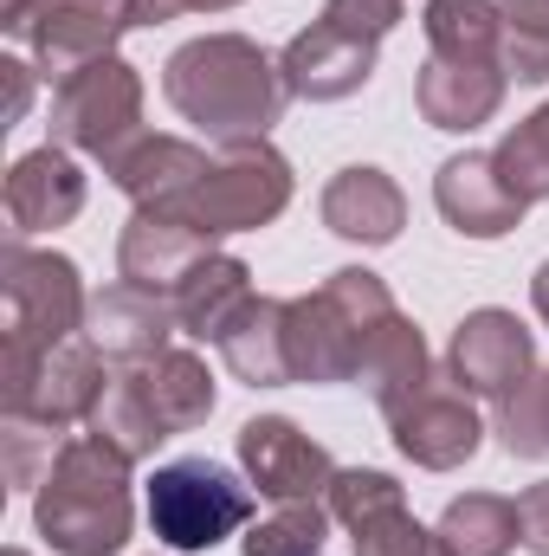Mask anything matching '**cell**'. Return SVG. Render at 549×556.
<instances>
[{
    "label": "cell",
    "instance_id": "cell-1",
    "mask_svg": "<svg viewBox=\"0 0 549 556\" xmlns=\"http://www.w3.org/2000/svg\"><path fill=\"white\" fill-rule=\"evenodd\" d=\"M162 91L168 104L207 130L220 142H240V137H266L284 111V72L278 59H266L253 39L240 33H207V39H188L168 65H162Z\"/></svg>",
    "mask_w": 549,
    "mask_h": 556
},
{
    "label": "cell",
    "instance_id": "cell-2",
    "mask_svg": "<svg viewBox=\"0 0 549 556\" xmlns=\"http://www.w3.org/2000/svg\"><path fill=\"white\" fill-rule=\"evenodd\" d=\"M33 525L59 556H117L130 544V525H137L130 459L117 446H104L98 433L65 440L52 472L39 479Z\"/></svg>",
    "mask_w": 549,
    "mask_h": 556
},
{
    "label": "cell",
    "instance_id": "cell-3",
    "mask_svg": "<svg viewBox=\"0 0 549 556\" xmlns=\"http://www.w3.org/2000/svg\"><path fill=\"white\" fill-rule=\"evenodd\" d=\"M395 291L369 266H343L330 273L310 298H291L284 304V363H291V382H310V389H336V382H356V363H362V343L382 317H395Z\"/></svg>",
    "mask_w": 549,
    "mask_h": 556
},
{
    "label": "cell",
    "instance_id": "cell-4",
    "mask_svg": "<svg viewBox=\"0 0 549 556\" xmlns=\"http://www.w3.org/2000/svg\"><path fill=\"white\" fill-rule=\"evenodd\" d=\"M291 207V162L278 155L266 137L220 142L207 175L181 194L175 220H188L194 233L220 240V233H253Z\"/></svg>",
    "mask_w": 549,
    "mask_h": 556
},
{
    "label": "cell",
    "instance_id": "cell-5",
    "mask_svg": "<svg viewBox=\"0 0 549 556\" xmlns=\"http://www.w3.org/2000/svg\"><path fill=\"white\" fill-rule=\"evenodd\" d=\"M85 278L65 253L0 247V350H59L85 330Z\"/></svg>",
    "mask_w": 549,
    "mask_h": 556
},
{
    "label": "cell",
    "instance_id": "cell-6",
    "mask_svg": "<svg viewBox=\"0 0 549 556\" xmlns=\"http://www.w3.org/2000/svg\"><path fill=\"white\" fill-rule=\"evenodd\" d=\"M253 518V485H240L220 459H168L149 479V531L175 556L214 551Z\"/></svg>",
    "mask_w": 549,
    "mask_h": 556
},
{
    "label": "cell",
    "instance_id": "cell-7",
    "mask_svg": "<svg viewBox=\"0 0 549 556\" xmlns=\"http://www.w3.org/2000/svg\"><path fill=\"white\" fill-rule=\"evenodd\" d=\"M0 26L33 52L39 78L65 85L72 72L117 52L130 33V0H0Z\"/></svg>",
    "mask_w": 549,
    "mask_h": 556
},
{
    "label": "cell",
    "instance_id": "cell-8",
    "mask_svg": "<svg viewBox=\"0 0 549 556\" xmlns=\"http://www.w3.org/2000/svg\"><path fill=\"white\" fill-rule=\"evenodd\" d=\"M104 389H111L104 356L78 337L59 350H0V415L72 427V420H91Z\"/></svg>",
    "mask_w": 549,
    "mask_h": 556
},
{
    "label": "cell",
    "instance_id": "cell-9",
    "mask_svg": "<svg viewBox=\"0 0 549 556\" xmlns=\"http://www.w3.org/2000/svg\"><path fill=\"white\" fill-rule=\"evenodd\" d=\"M137 124H142V78L117 52L72 72L65 85H52V142H65V149H85V155L111 162L142 137Z\"/></svg>",
    "mask_w": 549,
    "mask_h": 556
},
{
    "label": "cell",
    "instance_id": "cell-10",
    "mask_svg": "<svg viewBox=\"0 0 549 556\" xmlns=\"http://www.w3.org/2000/svg\"><path fill=\"white\" fill-rule=\"evenodd\" d=\"M240 466H246V485L266 492L278 505H297V498H323L330 479H336V459L323 440H310L297 420L284 415H259L240 427Z\"/></svg>",
    "mask_w": 549,
    "mask_h": 556
},
{
    "label": "cell",
    "instance_id": "cell-11",
    "mask_svg": "<svg viewBox=\"0 0 549 556\" xmlns=\"http://www.w3.org/2000/svg\"><path fill=\"white\" fill-rule=\"evenodd\" d=\"M446 363H452V382H459L465 395L505 402V395H518V389L537 376V337H531L511 311L485 304V311H472V317L452 330Z\"/></svg>",
    "mask_w": 549,
    "mask_h": 556
},
{
    "label": "cell",
    "instance_id": "cell-12",
    "mask_svg": "<svg viewBox=\"0 0 549 556\" xmlns=\"http://www.w3.org/2000/svg\"><path fill=\"white\" fill-rule=\"evenodd\" d=\"M375 46L382 39H362V33H343L330 26L323 13L278 52V72H284V91L304 98V104H336L349 91H362L375 78Z\"/></svg>",
    "mask_w": 549,
    "mask_h": 556
},
{
    "label": "cell",
    "instance_id": "cell-13",
    "mask_svg": "<svg viewBox=\"0 0 549 556\" xmlns=\"http://www.w3.org/2000/svg\"><path fill=\"white\" fill-rule=\"evenodd\" d=\"M433 201H439V220H446L452 233H465V240H505V233H518V220L531 214V207L505 188L498 162L478 155V149L439 162V175H433Z\"/></svg>",
    "mask_w": 549,
    "mask_h": 556
},
{
    "label": "cell",
    "instance_id": "cell-14",
    "mask_svg": "<svg viewBox=\"0 0 549 556\" xmlns=\"http://www.w3.org/2000/svg\"><path fill=\"white\" fill-rule=\"evenodd\" d=\"M175 330H181L175 304H168L162 291H142V285H111V291H98L91 311H85V343H91L104 363H124V369L162 356Z\"/></svg>",
    "mask_w": 549,
    "mask_h": 556
},
{
    "label": "cell",
    "instance_id": "cell-15",
    "mask_svg": "<svg viewBox=\"0 0 549 556\" xmlns=\"http://www.w3.org/2000/svg\"><path fill=\"white\" fill-rule=\"evenodd\" d=\"M395 427V446L408 453L413 466H426V472H452V466H465L472 453H478V440H485V420L472 408V395L452 382V389H420L401 415L388 420Z\"/></svg>",
    "mask_w": 549,
    "mask_h": 556
},
{
    "label": "cell",
    "instance_id": "cell-16",
    "mask_svg": "<svg viewBox=\"0 0 549 556\" xmlns=\"http://www.w3.org/2000/svg\"><path fill=\"white\" fill-rule=\"evenodd\" d=\"M78 207H85V168L72 162L65 142L26 149L7 168V220H13V233H59L65 220H78Z\"/></svg>",
    "mask_w": 549,
    "mask_h": 556
},
{
    "label": "cell",
    "instance_id": "cell-17",
    "mask_svg": "<svg viewBox=\"0 0 549 556\" xmlns=\"http://www.w3.org/2000/svg\"><path fill=\"white\" fill-rule=\"evenodd\" d=\"M511 72L505 65H472V59H426L413 78V104L433 130H478L498 117Z\"/></svg>",
    "mask_w": 549,
    "mask_h": 556
},
{
    "label": "cell",
    "instance_id": "cell-18",
    "mask_svg": "<svg viewBox=\"0 0 549 556\" xmlns=\"http://www.w3.org/2000/svg\"><path fill=\"white\" fill-rule=\"evenodd\" d=\"M317 214H323V227H330L336 240H349V247H388V240H401V227H408V194H401L382 168L356 162V168L330 175Z\"/></svg>",
    "mask_w": 549,
    "mask_h": 556
},
{
    "label": "cell",
    "instance_id": "cell-19",
    "mask_svg": "<svg viewBox=\"0 0 549 556\" xmlns=\"http://www.w3.org/2000/svg\"><path fill=\"white\" fill-rule=\"evenodd\" d=\"M207 253H214V240H207V233H194V227H188V220H175V214H149V207L130 214V227H124V240H117L124 285L162 291V298H175V285L194 273Z\"/></svg>",
    "mask_w": 549,
    "mask_h": 556
},
{
    "label": "cell",
    "instance_id": "cell-20",
    "mask_svg": "<svg viewBox=\"0 0 549 556\" xmlns=\"http://www.w3.org/2000/svg\"><path fill=\"white\" fill-rule=\"evenodd\" d=\"M207 149H194V142L181 137H137L124 155H111L104 162V175L137 201V207H149V214H175L181 207V194L207 175Z\"/></svg>",
    "mask_w": 549,
    "mask_h": 556
},
{
    "label": "cell",
    "instance_id": "cell-21",
    "mask_svg": "<svg viewBox=\"0 0 549 556\" xmlns=\"http://www.w3.org/2000/svg\"><path fill=\"white\" fill-rule=\"evenodd\" d=\"M356 389H369V402H375L388 420L401 415L420 389H433V356H426L420 330H413L401 311L382 317V324L369 330L362 363H356Z\"/></svg>",
    "mask_w": 549,
    "mask_h": 556
},
{
    "label": "cell",
    "instance_id": "cell-22",
    "mask_svg": "<svg viewBox=\"0 0 549 556\" xmlns=\"http://www.w3.org/2000/svg\"><path fill=\"white\" fill-rule=\"evenodd\" d=\"M124 382L137 389V402L149 408V420L162 433H188L214 415V376L194 350H162L137 369H124Z\"/></svg>",
    "mask_w": 549,
    "mask_h": 556
},
{
    "label": "cell",
    "instance_id": "cell-23",
    "mask_svg": "<svg viewBox=\"0 0 549 556\" xmlns=\"http://www.w3.org/2000/svg\"><path fill=\"white\" fill-rule=\"evenodd\" d=\"M227 356V369L246 382V389H284L291 382V363H284V298H246L240 317L220 330L214 343Z\"/></svg>",
    "mask_w": 549,
    "mask_h": 556
},
{
    "label": "cell",
    "instance_id": "cell-24",
    "mask_svg": "<svg viewBox=\"0 0 549 556\" xmlns=\"http://www.w3.org/2000/svg\"><path fill=\"white\" fill-rule=\"evenodd\" d=\"M253 298V273H246V260H233V253H207L194 273L175 285V317H181V330L188 337H201V343H220V330L240 317V304Z\"/></svg>",
    "mask_w": 549,
    "mask_h": 556
},
{
    "label": "cell",
    "instance_id": "cell-25",
    "mask_svg": "<svg viewBox=\"0 0 549 556\" xmlns=\"http://www.w3.org/2000/svg\"><path fill=\"white\" fill-rule=\"evenodd\" d=\"M426 46L433 59L505 65V7L498 0H426Z\"/></svg>",
    "mask_w": 549,
    "mask_h": 556
},
{
    "label": "cell",
    "instance_id": "cell-26",
    "mask_svg": "<svg viewBox=\"0 0 549 556\" xmlns=\"http://www.w3.org/2000/svg\"><path fill=\"white\" fill-rule=\"evenodd\" d=\"M439 538L452 556H511L518 538V498H498V492H465L446 505L439 518Z\"/></svg>",
    "mask_w": 549,
    "mask_h": 556
},
{
    "label": "cell",
    "instance_id": "cell-27",
    "mask_svg": "<svg viewBox=\"0 0 549 556\" xmlns=\"http://www.w3.org/2000/svg\"><path fill=\"white\" fill-rule=\"evenodd\" d=\"M491 162H498V175H505V188L524 201V207H537L549 194V104L537 117H524L511 137L491 149Z\"/></svg>",
    "mask_w": 549,
    "mask_h": 556
},
{
    "label": "cell",
    "instance_id": "cell-28",
    "mask_svg": "<svg viewBox=\"0 0 549 556\" xmlns=\"http://www.w3.org/2000/svg\"><path fill=\"white\" fill-rule=\"evenodd\" d=\"M91 433H98L104 446H117V453H124L130 466H137V459H149V453H155V446L168 440V433H162V427L149 420V408L137 402V389H130L124 376H111L104 402L91 408Z\"/></svg>",
    "mask_w": 549,
    "mask_h": 556
},
{
    "label": "cell",
    "instance_id": "cell-29",
    "mask_svg": "<svg viewBox=\"0 0 549 556\" xmlns=\"http://www.w3.org/2000/svg\"><path fill=\"white\" fill-rule=\"evenodd\" d=\"M323 538H330V505L297 498V505H278L266 525L246 531V556H317Z\"/></svg>",
    "mask_w": 549,
    "mask_h": 556
},
{
    "label": "cell",
    "instance_id": "cell-30",
    "mask_svg": "<svg viewBox=\"0 0 549 556\" xmlns=\"http://www.w3.org/2000/svg\"><path fill=\"white\" fill-rule=\"evenodd\" d=\"M505 7V72L518 85H549V0H498Z\"/></svg>",
    "mask_w": 549,
    "mask_h": 556
},
{
    "label": "cell",
    "instance_id": "cell-31",
    "mask_svg": "<svg viewBox=\"0 0 549 556\" xmlns=\"http://www.w3.org/2000/svg\"><path fill=\"white\" fill-rule=\"evenodd\" d=\"M323 505H330V518L336 525H369V518H382V511H401L408 505V492H401V479L395 472H375V466H349V472H336L330 479V492H323Z\"/></svg>",
    "mask_w": 549,
    "mask_h": 556
},
{
    "label": "cell",
    "instance_id": "cell-32",
    "mask_svg": "<svg viewBox=\"0 0 549 556\" xmlns=\"http://www.w3.org/2000/svg\"><path fill=\"white\" fill-rule=\"evenodd\" d=\"M498 433L518 459H549V369H537L518 395L498 402Z\"/></svg>",
    "mask_w": 549,
    "mask_h": 556
},
{
    "label": "cell",
    "instance_id": "cell-33",
    "mask_svg": "<svg viewBox=\"0 0 549 556\" xmlns=\"http://www.w3.org/2000/svg\"><path fill=\"white\" fill-rule=\"evenodd\" d=\"M349 538H356V556H452L446 538L426 531L408 505H401V511H382V518H369V525H356Z\"/></svg>",
    "mask_w": 549,
    "mask_h": 556
},
{
    "label": "cell",
    "instance_id": "cell-34",
    "mask_svg": "<svg viewBox=\"0 0 549 556\" xmlns=\"http://www.w3.org/2000/svg\"><path fill=\"white\" fill-rule=\"evenodd\" d=\"M65 427H46V420H26V415H7V479L13 485H39L46 472H52V459H59V440Z\"/></svg>",
    "mask_w": 549,
    "mask_h": 556
},
{
    "label": "cell",
    "instance_id": "cell-35",
    "mask_svg": "<svg viewBox=\"0 0 549 556\" xmlns=\"http://www.w3.org/2000/svg\"><path fill=\"white\" fill-rule=\"evenodd\" d=\"M323 20L362 39H388L401 26V0H323Z\"/></svg>",
    "mask_w": 549,
    "mask_h": 556
},
{
    "label": "cell",
    "instance_id": "cell-36",
    "mask_svg": "<svg viewBox=\"0 0 549 556\" xmlns=\"http://www.w3.org/2000/svg\"><path fill=\"white\" fill-rule=\"evenodd\" d=\"M518 538L531 556H549V479L518 492Z\"/></svg>",
    "mask_w": 549,
    "mask_h": 556
},
{
    "label": "cell",
    "instance_id": "cell-37",
    "mask_svg": "<svg viewBox=\"0 0 549 556\" xmlns=\"http://www.w3.org/2000/svg\"><path fill=\"white\" fill-rule=\"evenodd\" d=\"M220 7H240V0H130V26H162V20H181V13H220Z\"/></svg>",
    "mask_w": 549,
    "mask_h": 556
},
{
    "label": "cell",
    "instance_id": "cell-38",
    "mask_svg": "<svg viewBox=\"0 0 549 556\" xmlns=\"http://www.w3.org/2000/svg\"><path fill=\"white\" fill-rule=\"evenodd\" d=\"M0 78H7V124H20V117H26V98H33V65L7 59V65H0Z\"/></svg>",
    "mask_w": 549,
    "mask_h": 556
},
{
    "label": "cell",
    "instance_id": "cell-39",
    "mask_svg": "<svg viewBox=\"0 0 549 556\" xmlns=\"http://www.w3.org/2000/svg\"><path fill=\"white\" fill-rule=\"evenodd\" d=\"M531 304H537V317L549 324V260L537 266V278H531Z\"/></svg>",
    "mask_w": 549,
    "mask_h": 556
},
{
    "label": "cell",
    "instance_id": "cell-40",
    "mask_svg": "<svg viewBox=\"0 0 549 556\" xmlns=\"http://www.w3.org/2000/svg\"><path fill=\"white\" fill-rule=\"evenodd\" d=\"M7 556H26V551H7Z\"/></svg>",
    "mask_w": 549,
    "mask_h": 556
}]
</instances>
